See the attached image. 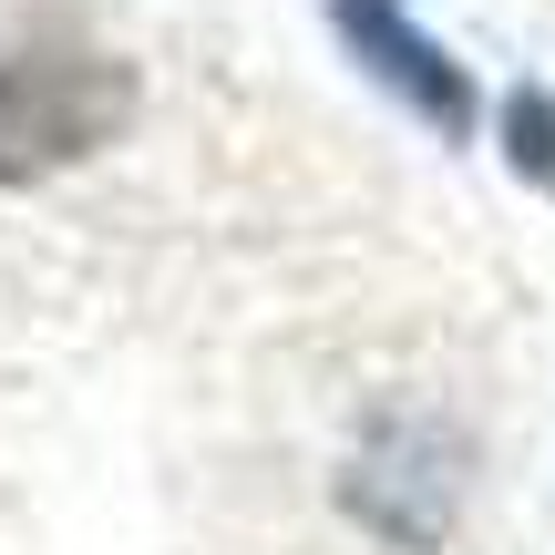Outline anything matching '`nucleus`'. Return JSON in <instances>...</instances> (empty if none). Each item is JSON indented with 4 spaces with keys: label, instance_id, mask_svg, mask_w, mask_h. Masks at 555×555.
Here are the masks:
<instances>
[{
    "label": "nucleus",
    "instance_id": "f257e3e1",
    "mask_svg": "<svg viewBox=\"0 0 555 555\" xmlns=\"http://www.w3.org/2000/svg\"><path fill=\"white\" fill-rule=\"evenodd\" d=\"M134 124V73L73 21H0V185L62 176Z\"/></svg>",
    "mask_w": 555,
    "mask_h": 555
},
{
    "label": "nucleus",
    "instance_id": "f03ea898",
    "mask_svg": "<svg viewBox=\"0 0 555 555\" xmlns=\"http://www.w3.org/2000/svg\"><path fill=\"white\" fill-rule=\"evenodd\" d=\"M330 21L433 134H463V124H474V82H463V62L442 52V41L412 31V0H330Z\"/></svg>",
    "mask_w": 555,
    "mask_h": 555
},
{
    "label": "nucleus",
    "instance_id": "7ed1b4c3",
    "mask_svg": "<svg viewBox=\"0 0 555 555\" xmlns=\"http://www.w3.org/2000/svg\"><path fill=\"white\" fill-rule=\"evenodd\" d=\"M504 155H515L525 185H545V196H555V93L525 82V93L504 103Z\"/></svg>",
    "mask_w": 555,
    "mask_h": 555
}]
</instances>
